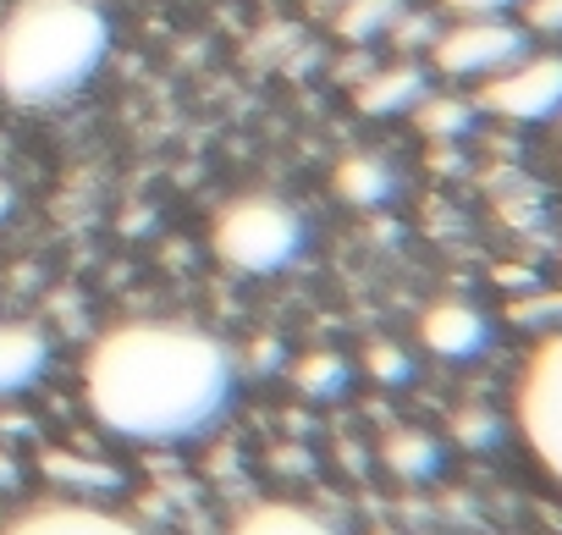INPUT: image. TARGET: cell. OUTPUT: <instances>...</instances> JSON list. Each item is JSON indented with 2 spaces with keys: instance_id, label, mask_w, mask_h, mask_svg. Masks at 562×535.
<instances>
[{
  "instance_id": "ba28073f",
  "label": "cell",
  "mask_w": 562,
  "mask_h": 535,
  "mask_svg": "<svg viewBox=\"0 0 562 535\" xmlns=\"http://www.w3.org/2000/svg\"><path fill=\"white\" fill-rule=\"evenodd\" d=\"M419 337H425V348H430L436 359H474V354H485V343H491V321H485L474 304H463V299H441V304L425 310Z\"/></svg>"
},
{
  "instance_id": "4fadbf2b",
  "label": "cell",
  "mask_w": 562,
  "mask_h": 535,
  "mask_svg": "<svg viewBox=\"0 0 562 535\" xmlns=\"http://www.w3.org/2000/svg\"><path fill=\"white\" fill-rule=\"evenodd\" d=\"M414 111H419V127L436 133V138H458V133L474 122V105H463V100H441V94H425Z\"/></svg>"
},
{
  "instance_id": "8fae6325",
  "label": "cell",
  "mask_w": 562,
  "mask_h": 535,
  "mask_svg": "<svg viewBox=\"0 0 562 535\" xmlns=\"http://www.w3.org/2000/svg\"><path fill=\"white\" fill-rule=\"evenodd\" d=\"M430 94V83H425V73L419 67H392V73H381V78H370L364 89H359V105L370 111V116H386V111H414L419 100Z\"/></svg>"
},
{
  "instance_id": "277c9868",
  "label": "cell",
  "mask_w": 562,
  "mask_h": 535,
  "mask_svg": "<svg viewBox=\"0 0 562 535\" xmlns=\"http://www.w3.org/2000/svg\"><path fill=\"white\" fill-rule=\"evenodd\" d=\"M513 414H518V436L535 453V464L562 486V332L540 337L535 354L524 359Z\"/></svg>"
},
{
  "instance_id": "52a82bcc",
  "label": "cell",
  "mask_w": 562,
  "mask_h": 535,
  "mask_svg": "<svg viewBox=\"0 0 562 535\" xmlns=\"http://www.w3.org/2000/svg\"><path fill=\"white\" fill-rule=\"evenodd\" d=\"M0 535H149V530L89 502H40V508H23Z\"/></svg>"
},
{
  "instance_id": "9c48e42d",
  "label": "cell",
  "mask_w": 562,
  "mask_h": 535,
  "mask_svg": "<svg viewBox=\"0 0 562 535\" xmlns=\"http://www.w3.org/2000/svg\"><path fill=\"white\" fill-rule=\"evenodd\" d=\"M50 365V337L40 326H0V392H23Z\"/></svg>"
},
{
  "instance_id": "3957f363",
  "label": "cell",
  "mask_w": 562,
  "mask_h": 535,
  "mask_svg": "<svg viewBox=\"0 0 562 535\" xmlns=\"http://www.w3.org/2000/svg\"><path fill=\"white\" fill-rule=\"evenodd\" d=\"M215 254L243 277H270L304 248V221L281 199H232L210 226Z\"/></svg>"
},
{
  "instance_id": "5b68a950",
  "label": "cell",
  "mask_w": 562,
  "mask_h": 535,
  "mask_svg": "<svg viewBox=\"0 0 562 535\" xmlns=\"http://www.w3.org/2000/svg\"><path fill=\"white\" fill-rule=\"evenodd\" d=\"M524 51H529L524 23H513V18H469V23H452L430 45V62L447 78H496Z\"/></svg>"
},
{
  "instance_id": "7c38bea8",
  "label": "cell",
  "mask_w": 562,
  "mask_h": 535,
  "mask_svg": "<svg viewBox=\"0 0 562 535\" xmlns=\"http://www.w3.org/2000/svg\"><path fill=\"white\" fill-rule=\"evenodd\" d=\"M337 188H342L348 199H359V204H375V199L392 193V171H386L381 160H370V155H353V160H342Z\"/></svg>"
},
{
  "instance_id": "8992f818",
  "label": "cell",
  "mask_w": 562,
  "mask_h": 535,
  "mask_svg": "<svg viewBox=\"0 0 562 535\" xmlns=\"http://www.w3.org/2000/svg\"><path fill=\"white\" fill-rule=\"evenodd\" d=\"M480 105L507 122H557L562 116V51H524L513 67L485 78Z\"/></svg>"
},
{
  "instance_id": "ffe728a7",
  "label": "cell",
  "mask_w": 562,
  "mask_h": 535,
  "mask_svg": "<svg viewBox=\"0 0 562 535\" xmlns=\"http://www.w3.org/2000/svg\"><path fill=\"white\" fill-rule=\"evenodd\" d=\"M7 215H12V188L0 182V221H7Z\"/></svg>"
},
{
  "instance_id": "e0dca14e",
  "label": "cell",
  "mask_w": 562,
  "mask_h": 535,
  "mask_svg": "<svg viewBox=\"0 0 562 535\" xmlns=\"http://www.w3.org/2000/svg\"><path fill=\"white\" fill-rule=\"evenodd\" d=\"M392 18H397V0H359V12H348V18H342V29L370 34L375 23H392Z\"/></svg>"
},
{
  "instance_id": "6da1fadb",
  "label": "cell",
  "mask_w": 562,
  "mask_h": 535,
  "mask_svg": "<svg viewBox=\"0 0 562 535\" xmlns=\"http://www.w3.org/2000/svg\"><path fill=\"white\" fill-rule=\"evenodd\" d=\"M237 370L221 337L177 321H133L94 343L83 365L89 409L127 442H188L232 403Z\"/></svg>"
},
{
  "instance_id": "9a60e30c",
  "label": "cell",
  "mask_w": 562,
  "mask_h": 535,
  "mask_svg": "<svg viewBox=\"0 0 562 535\" xmlns=\"http://www.w3.org/2000/svg\"><path fill=\"white\" fill-rule=\"evenodd\" d=\"M518 23H524V34L562 40V0H518Z\"/></svg>"
},
{
  "instance_id": "30bf717a",
  "label": "cell",
  "mask_w": 562,
  "mask_h": 535,
  "mask_svg": "<svg viewBox=\"0 0 562 535\" xmlns=\"http://www.w3.org/2000/svg\"><path fill=\"white\" fill-rule=\"evenodd\" d=\"M232 535H342V530H337L331 519L299 508V502H254V508L232 524Z\"/></svg>"
},
{
  "instance_id": "2e32d148",
  "label": "cell",
  "mask_w": 562,
  "mask_h": 535,
  "mask_svg": "<svg viewBox=\"0 0 562 535\" xmlns=\"http://www.w3.org/2000/svg\"><path fill=\"white\" fill-rule=\"evenodd\" d=\"M342 376H348V365L337 359V354H315V359H304V370H299V381L310 387V392H337L342 387Z\"/></svg>"
},
{
  "instance_id": "5bb4252c",
  "label": "cell",
  "mask_w": 562,
  "mask_h": 535,
  "mask_svg": "<svg viewBox=\"0 0 562 535\" xmlns=\"http://www.w3.org/2000/svg\"><path fill=\"white\" fill-rule=\"evenodd\" d=\"M386 458H392L403 475H430L441 453H436V442H430V436H419V431H403V436H392Z\"/></svg>"
},
{
  "instance_id": "7a4b0ae2",
  "label": "cell",
  "mask_w": 562,
  "mask_h": 535,
  "mask_svg": "<svg viewBox=\"0 0 562 535\" xmlns=\"http://www.w3.org/2000/svg\"><path fill=\"white\" fill-rule=\"evenodd\" d=\"M111 51L100 0H18L0 18V94L12 105L72 100Z\"/></svg>"
},
{
  "instance_id": "d6986e66",
  "label": "cell",
  "mask_w": 562,
  "mask_h": 535,
  "mask_svg": "<svg viewBox=\"0 0 562 535\" xmlns=\"http://www.w3.org/2000/svg\"><path fill=\"white\" fill-rule=\"evenodd\" d=\"M375 370H381V376H408V365H403V354H386V348L375 354Z\"/></svg>"
},
{
  "instance_id": "ac0fdd59",
  "label": "cell",
  "mask_w": 562,
  "mask_h": 535,
  "mask_svg": "<svg viewBox=\"0 0 562 535\" xmlns=\"http://www.w3.org/2000/svg\"><path fill=\"white\" fill-rule=\"evenodd\" d=\"M447 12L458 23H469V18H507V12H518V0H447Z\"/></svg>"
}]
</instances>
